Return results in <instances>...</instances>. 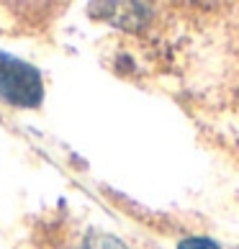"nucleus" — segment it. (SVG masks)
<instances>
[{"label": "nucleus", "mask_w": 239, "mask_h": 249, "mask_svg": "<svg viewBox=\"0 0 239 249\" xmlns=\"http://www.w3.org/2000/svg\"><path fill=\"white\" fill-rule=\"evenodd\" d=\"M0 98L21 108L39 106L44 98L39 72L11 54H0Z\"/></svg>", "instance_id": "obj_1"}, {"label": "nucleus", "mask_w": 239, "mask_h": 249, "mask_svg": "<svg viewBox=\"0 0 239 249\" xmlns=\"http://www.w3.org/2000/svg\"><path fill=\"white\" fill-rule=\"evenodd\" d=\"M82 249H126V247L118 242L116 236H111V234H100V231H95V234H90V236L85 239Z\"/></svg>", "instance_id": "obj_2"}, {"label": "nucleus", "mask_w": 239, "mask_h": 249, "mask_svg": "<svg viewBox=\"0 0 239 249\" xmlns=\"http://www.w3.org/2000/svg\"><path fill=\"white\" fill-rule=\"evenodd\" d=\"M178 249H221V247L208 236H188L178 244Z\"/></svg>", "instance_id": "obj_3"}]
</instances>
